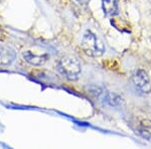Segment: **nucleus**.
<instances>
[{
	"mask_svg": "<svg viewBox=\"0 0 151 149\" xmlns=\"http://www.w3.org/2000/svg\"><path fill=\"white\" fill-rule=\"evenodd\" d=\"M81 45L85 53L90 57H101L106 52L104 42L94 32L88 30L84 33L82 37Z\"/></svg>",
	"mask_w": 151,
	"mask_h": 149,
	"instance_id": "nucleus-1",
	"label": "nucleus"
},
{
	"mask_svg": "<svg viewBox=\"0 0 151 149\" xmlns=\"http://www.w3.org/2000/svg\"><path fill=\"white\" fill-rule=\"evenodd\" d=\"M57 69L60 75L70 81L78 80L82 73L81 63L72 57H65L60 60L57 65Z\"/></svg>",
	"mask_w": 151,
	"mask_h": 149,
	"instance_id": "nucleus-2",
	"label": "nucleus"
},
{
	"mask_svg": "<svg viewBox=\"0 0 151 149\" xmlns=\"http://www.w3.org/2000/svg\"><path fill=\"white\" fill-rule=\"evenodd\" d=\"M134 87L143 94H149L151 92V82L145 71L138 70L132 76Z\"/></svg>",
	"mask_w": 151,
	"mask_h": 149,
	"instance_id": "nucleus-3",
	"label": "nucleus"
},
{
	"mask_svg": "<svg viewBox=\"0 0 151 149\" xmlns=\"http://www.w3.org/2000/svg\"><path fill=\"white\" fill-rule=\"evenodd\" d=\"M16 58V53L7 45H0V67L11 65Z\"/></svg>",
	"mask_w": 151,
	"mask_h": 149,
	"instance_id": "nucleus-4",
	"label": "nucleus"
},
{
	"mask_svg": "<svg viewBox=\"0 0 151 149\" xmlns=\"http://www.w3.org/2000/svg\"><path fill=\"white\" fill-rule=\"evenodd\" d=\"M22 57L26 63L32 66H42L48 60L50 55L45 53V55H36L35 53H31L27 50L22 53Z\"/></svg>",
	"mask_w": 151,
	"mask_h": 149,
	"instance_id": "nucleus-5",
	"label": "nucleus"
},
{
	"mask_svg": "<svg viewBox=\"0 0 151 149\" xmlns=\"http://www.w3.org/2000/svg\"><path fill=\"white\" fill-rule=\"evenodd\" d=\"M136 133L139 134L142 138L151 142V121L149 120H142L137 125Z\"/></svg>",
	"mask_w": 151,
	"mask_h": 149,
	"instance_id": "nucleus-6",
	"label": "nucleus"
},
{
	"mask_svg": "<svg viewBox=\"0 0 151 149\" xmlns=\"http://www.w3.org/2000/svg\"><path fill=\"white\" fill-rule=\"evenodd\" d=\"M102 7L105 15L113 16L118 12V3L117 0H102Z\"/></svg>",
	"mask_w": 151,
	"mask_h": 149,
	"instance_id": "nucleus-7",
	"label": "nucleus"
},
{
	"mask_svg": "<svg viewBox=\"0 0 151 149\" xmlns=\"http://www.w3.org/2000/svg\"><path fill=\"white\" fill-rule=\"evenodd\" d=\"M105 101L106 103H108L110 106H119V105L122 104L123 99L121 97L117 96L116 94H112V93H108V94L105 96Z\"/></svg>",
	"mask_w": 151,
	"mask_h": 149,
	"instance_id": "nucleus-8",
	"label": "nucleus"
},
{
	"mask_svg": "<svg viewBox=\"0 0 151 149\" xmlns=\"http://www.w3.org/2000/svg\"><path fill=\"white\" fill-rule=\"evenodd\" d=\"M79 4H82V5H86V4L89 2V0H76Z\"/></svg>",
	"mask_w": 151,
	"mask_h": 149,
	"instance_id": "nucleus-9",
	"label": "nucleus"
}]
</instances>
